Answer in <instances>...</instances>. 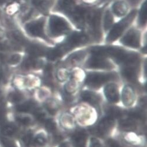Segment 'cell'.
Masks as SVG:
<instances>
[{
    "mask_svg": "<svg viewBox=\"0 0 147 147\" xmlns=\"http://www.w3.org/2000/svg\"><path fill=\"white\" fill-rule=\"evenodd\" d=\"M99 108L85 103H79L73 105L70 112L74 117L77 124L84 127H92L98 121Z\"/></svg>",
    "mask_w": 147,
    "mask_h": 147,
    "instance_id": "obj_1",
    "label": "cell"
},
{
    "mask_svg": "<svg viewBox=\"0 0 147 147\" xmlns=\"http://www.w3.org/2000/svg\"><path fill=\"white\" fill-rule=\"evenodd\" d=\"M86 73L80 68H75L71 70L68 79L63 86V98L67 101H72L78 93L81 87L84 84Z\"/></svg>",
    "mask_w": 147,
    "mask_h": 147,
    "instance_id": "obj_2",
    "label": "cell"
},
{
    "mask_svg": "<svg viewBox=\"0 0 147 147\" xmlns=\"http://www.w3.org/2000/svg\"><path fill=\"white\" fill-rule=\"evenodd\" d=\"M119 79L116 73L111 71L93 70L86 73L84 84L90 90H98L106 84Z\"/></svg>",
    "mask_w": 147,
    "mask_h": 147,
    "instance_id": "obj_3",
    "label": "cell"
},
{
    "mask_svg": "<svg viewBox=\"0 0 147 147\" xmlns=\"http://www.w3.org/2000/svg\"><path fill=\"white\" fill-rule=\"evenodd\" d=\"M116 120L112 117L105 115L94 126L90 127V131L94 135L100 138L106 137L114 130L116 125Z\"/></svg>",
    "mask_w": 147,
    "mask_h": 147,
    "instance_id": "obj_4",
    "label": "cell"
},
{
    "mask_svg": "<svg viewBox=\"0 0 147 147\" xmlns=\"http://www.w3.org/2000/svg\"><path fill=\"white\" fill-rule=\"evenodd\" d=\"M136 14V11L133 10L120 22L116 24L109 33L106 41L107 42H112L118 39L134 20Z\"/></svg>",
    "mask_w": 147,
    "mask_h": 147,
    "instance_id": "obj_5",
    "label": "cell"
},
{
    "mask_svg": "<svg viewBox=\"0 0 147 147\" xmlns=\"http://www.w3.org/2000/svg\"><path fill=\"white\" fill-rule=\"evenodd\" d=\"M85 67L90 70L101 71H111L115 68L107 58L97 54H92L86 61Z\"/></svg>",
    "mask_w": 147,
    "mask_h": 147,
    "instance_id": "obj_6",
    "label": "cell"
},
{
    "mask_svg": "<svg viewBox=\"0 0 147 147\" xmlns=\"http://www.w3.org/2000/svg\"><path fill=\"white\" fill-rule=\"evenodd\" d=\"M70 30L67 22L63 18L53 15L49 20V31L53 36H58L67 33Z\"/></svg>",
    "mask_w": 147,
    "mask_h": 147,
    "instance_id": "obj_7",
    "label": "cell"
},
{
    "mask_svg": "<svg viewBox=\"0 0 147 147\" xmlns=\"http://www.w3.org/2000/svg\"><path fill=\"white\" fill-rule=\"evenodd\" d=\"M103 95L109 104H116L120 101V92L115 82H109L103 86Z\"/></svg>",
    "mask_w": 147,
    "mask_h": 147,
    "instance_id": "obj_8",
    "label": "cell"
},
{
    "mask_svg": "<svg viewBox=\"0 0 147 147\" xmlns=\"http://www.w3.org/2000/svg\"><path fill=\"white\" fill-rule=\"evenodd\" d=\"M137 96L134 86L130 83L123 86L120 93V100L125 108H131L136 103Z\"/></svg>",
    "mask_w": 147,
    "mask_h": 147,
    "instance_id": "obj_9",
    "label": "cell"
},
{
    "mask_svg": "<svg viewBox=\"0 0 147 147\" xmlns=\"http://www.w3.org/2000/svg\"><path fill=\"white\" fill-rule=\"evenodd\" d=\"M45 22L43 18L30 21L25 25V30L30 36L46 39L44 31Z\"/></svg>",
    "mask_w": 147,
    "mask_h": 147,
    "instance_id": "obj_10",
    "label": "cell"
},
{
    "mask_svg": "<svg viewBox=\"0 0 147 147\" xmlns=\"http://www.w3.org/2000/svg\"><path fill=\"white\" fill-rule=\"evenodd\" d=\"M140 63L127 65L120 66V75L121 77L130 84L136 83L139 78Z\"/></svg>",
    "mask_w": 147,
    "mask_h": 147,
    "instance_id": "obj_11",
    "label": "cell"
},
{
    "mask_svg": "<svg viewBox=\"0 0 147 147\" xmlns=\"http://www.w3.org/2000/svg\"><path fill=\"white\" fill-rule=\"evenodd\" d=\"M79 97L81 102L88 104L98 108H100L102 101V96L90 89L82 90L80 94Z\"/></svg>",
    "mask_w": 147,
    "mask_h": 147,
    "instance_id": "obj_12",
    "label": "cell"
},
{
    "mask_svg": "<svg viewBox=\"0 0 147 147\" xmlns=\"http://www.w3.org/2000/svg\"><path fill=\"white\" fill-rule=\"evenodd\" d=\"M87 42V37L79 32L73 33L67 38L66 41L60 46L64 52L84 44Z\"/></svg>",
    "mask_w": 147,
    "mask_h": 147,
    "instance_id": "obj_13",
    "label": "cell"
},
{
    "mask_svg": "<svg viewBox=\"0 0 147 147\" xmlns=\"http://www.w3.org/2000/svg\"><path fill=\"white\" fill-rule=\"evenodd\" d=\"M88 133L85 129H76L72 132L70 142L72 147H88Z\"/></svg>",
    "mask_w": 147,
    "mask_h": 147,
    "instance_id": "obj_14",
    "label": "cell"
},
{
    "mask_svg": "<svg viewBox=\"0 0 147 147\" xmlns=\"http://www.w3.org/2000/svg\"><path fill=\"white\" fill-rule=\"evenodd\" d=\"M58 124L63 130L67 131L72 132L77 129V122L70 112H64L60 114Z\"/></svg>",
    "mask_w": 147,
    "mask_h": 147,
    "instance_id": "obj_15",
    "label": "cell"
},
{
    "mask_svg": "<svg viewBox=\"0 0 147 147\" xmlns=\"http://www.w3.org/2000/svg\"><path fill=\"white\" fill-rule=\"evenodd\" d=\"M121 42L125 46L133 48L140 46V35L138 31L131 29L121 39Z\"/></svg>",
    "mask_w": 147,
    "mask_h": 147,
    "instance_id": "obj_16",
    "label": "cell"
},
{
    "mask_svg": "<svg viewBox=\"0 0 147 147\" xmlns=\"http://www.w3.org/2000/svg\"><path fill=\"white\" fill-rule=\"evenodd\" d=\"M45 63L39 58L28 56L21 62V68L25 71L38 70L43 68Z\"/></svg>",
    "mask_w": 147,
    "mask_h": 147,
    "instance_id": "obj_17",
    "label": "cell"
},
{
    "mask_svg": "<svg viewBox=\"0 0 147 147\" xmlns=\"http://www.w3.org/2000/svg\"><path fill=\"white\" fill-rule=\"evenodd\" d=\"M0 133L11 138L20 137L21 134L19 125L16 123L7 121L0 126Z\"/></svg>",
    "mask_w": 147,
    "mask_h": 147,
    "instance_id": "obj_18",
    "label": "cell"
},
{
    "mask_svg": "<svg viewBox=\"0 0 147 147\" xmlns=\"http://www.w3.org/2000/svg\"><path fill=\"white\" fill-rule=\"evenodd\" d=\"M38 106L37 103L33 100H24L21 103L15 105V111L16 113L32 114L36 108Z\"/></svg>",
    "mask_w": 147,
    "mask_h": 147,
    "instance_id": "obj_19",
    "label": "cell"
},
{
    "mask_svg": "<svg viewBox=\"0 0 147 147\" xmlns=\"http://www.w3.org/2000/svg\"><path fill=\"white\" fill-rule=\"evenodd\" d=\"M25 48L26 52L28 56L36 58L46 56L48 51V49H46L44 46L36 44H31L29 42L25 45Z\"/></svg>",
    "mask_w": 147,
    "mask_h": 147,
    "instance_id": "obj_20",
    "label": "cell"
},
{
    "mask_svg": "<svg viewBox=\"0 0 147 147\" xmlns=\"http://www.w3.org/2000/svg\"><path fill=\"white\" fill-rule=\"evenodd\" d=\"M43 107L50 116H55L60 111V104L56 99L49 97L43 101Z\"/></svg>",
    "mask_w": 147,
    "mask_h": 147,
    "instance_id": "obj_21",
    "label": "cell"
},
{
    "mask_svg": "<svg viewBox=\"0 0 147 147\" xmlns=\"http://www.w3.org/2000/svg\"><path fill=\"white\" fill-rule=\"evenodd\" d=\"M14 119L17 125L24 127H31L36 121L33 116L26 113H17L15 115Z\"/></svg>",
    "mask_w": 147,
    "mask_h": 147,
    "instance_id": "obj_22",
    "label": "cell"
},
{
    "mask_svg": "<svg viewBox=\"0 0 147 147\" xmlns=\"http://www.w3.org/2000/svg\"><path fill=\"white\" fill-rule=\"evenodd\" d=\"M104 112L105 113V115L118 120L125 114V110L115 104H109V105H107L104 107Z\"/></svg>",
    "mask_w": 147,
    "mask_h": 147,
    "instance_id": "obj_23",
    "label": "cell"
},
{
    "mask_svg": "<svg viewBox=\"0 0 147 147\" xmlns=\"http://www.w3.org/2000/svg\"><path fill=\"white\" fill-rule=\"evenodd\" d=\"M123 139L126 143L133 146H140L143 143L142 138L134 131L124 132Z\"/></svg>",
    "mask_w": 147,
    "mask_h": 147,
    "instance_id": "obj_24",
    "label": "cell"
},
{
    "mask_svg": "<svg viewBox=\"0 0 147 147\" xmlns=\"http://www.w3.org/2000/svg\"><path fill=\"white\" fill-rule=\"evenodd\" d=\"M49 142V136L44 131H40L34 135L32 141L33 147H46Z\"/></svg>",
    "mask_w": 147,
    "mask_h": 147,
    "instance_id": "obj_25",
    "label": "cell"
},
{
    "mask_svg": "<svg viewBox=\"0 0 147 147\" xmlns=\"http://www.w3.org/2000/svg\"><path fill=\"white\" fill-rule=\"evenodd\" d=\"M25 95L21 91L15 90L12 91L7 95V100L9 103L16 105L25 100Z\"/></svg>",
    "mask_w": 147,
    "mask_h": 147,
    "instance_id": "obj_26",
    "label": "cell"
},
{
    "mask_svg": "<svg viewBox=\"0 0 147 147\" xmlns=\"http://www.w3.org/2000/svg\"><path fill=\"white\" fill-rule=\"evenodd\" d=\"M32 114L35 121L42 124H44V122L50 117L49 114L47 113L45 108L43 107H39V105L36 108Z\"/></svg>",
    "mask_w": 147,
    "mask_h": 147,
    "instance_id": "obj_27",
    "label": "cell"
},
{
    "mask_svg": "<svg viewBox=\"0 0 147 147\" xmlns=\"http://www.w3.org/2000/svg\"><path fill=\"white\" fill-rule=\"evenodd\" d=\"M71 70L65 67H60L54 73V76L59 82L65 83L69 78Z\"/></svg>",
    "mask_w": 147,
    "mask_h": 147,
    "instance_id": "obj_28",
    "label": "cell"
},
{
    "mask_svg": "<svg viewBox=\"0 0 147 147\" xmlns=\"http://www.w3.org/2000/svg\"><path fill=\"white\" fill-rule=\"evenodd\" d=\"M33 136L34 134L31 130L22 133L20 136L21 147H32Z\"/></svg>",
    "mask_w": 147,
    "mask_h": 147,
    "instance_id": "obj_29",
    "label": "cell"
},
{
    "mask_svg": "<svg viewBox=\"0 0 147 147\" xmlns=\"http://www.w3.org/2000/svg\"><path fill=\"white\" fill-rule=\"evenodd\" d=\"M22 61V56L18 53H13L12 54H7L5 60V65L15 66L19 65Z\"/></svg>",
    "mask_w": 147,
    "mask_h": 147,
    "instance_id": "obj_30",
    "label": "cell"
},
{
    "mask_svg": "<svg viewBox=\"0 0 147 147\" xmlns=\"http://www.w3.org/2000/svg\"><path fill=\"white\" fill-rule=\"evenodd\" d=\"M113 12L118 16H121L125 15L128 10L127 4L123 1L116 2L112 7Z\"/></svg>",
    "mask_w": 147,
    "mask_h": 147,
    "instance_id": "obj_31",
    "label": "cell"
},
{
    "mask_svg": "<svg viewBox=\"0 0 147 147\" xmlns=\"http://www.w3.org/2000/svg\"><path fill=\"white\" fill-rule=\"evenodd\" d=\"M85 56L86 52L84 50H81L72 53L68 58V60L72 65H75L83 61Z\"/></svg>",
    "mask_w": 147,
    "mask_h": 147,
    "instance_id": "obj_32",
    "label": "cell"
},
{
    "mask_svg": "<svg viewBox=\"0 0 147 147\" xmlns=\"http://www.w3.org/2000/svg\"><path fill=\"white\" fill-rule=\"evenodd\" d=\"M92 24L93 25V28L95 30L96 36L100 38V14L99 12H96L94 15L92 17L91 20Z\"/></svg>",
    "mask_w": 147,
    "mask_h": 147,
    "instance_id": "obj_33",
    "label": "cell"
},
{
    "mask_svg": "<svg viewBox=\"0 0 147 147\" xmlns=\"http://www.w3.org/2000/svg\"><path fill=\"white\" fill-rule=\"evenodd\" d=\"M0 146L1 147H18L16 142L12 138L4 136L0 133Z\"/></svg>",
    "mask_w": 147,
    "mask_h": 147,
    "instance_id": "obj_34",
    "label": "cell"
},
{
    "mask_svg": "<svg viewBox=\"0 0 147 147\" xmlns=\"http://www.w3.org/2000/svg\"><path fill=\"white\" fill-rule=\"evenodd\" d=\"M88 147H106L105 142L101 138L95 135H92L88 138Z\"/></svg>",
    "mask_w": 147,
    "mask_h": 147,
    "instance_id": "obj_35",
    "label": "cell"
},
{
    "mask_svg": "<svg viewBox=\"0 0 147 147\" xmlns=\"http://www.w3.org/2000/svg\"><path fill=\"white\" fill-rule=\"evenodd\" d=\"M147 8H146V2L145 1L142 5L140 14L138 22L140 25L143 26L146 22V16H147Z\"/></svg>",
    "mask_w": 147,
    "mask_h": 147,
    "instance_id": "obj_36",
    "label": "cell"
},
{
    "mask_svg": "<svg viewBox=\"0 0 147 147\" xmlns=\"http://www.w3.org/2000/svg\"><path fill=\"white\" fill-rule=\"evenodd\" d=\"M113 23V16L110 11L107 10L104 17V28L105 30H108L111 28Z\"/></svg>",
    "mask_w": 147,
    "mask_h": 147,
    "instance_id": "obj_37",
    "label": "cell"
},
{
    "mask_svg": "<svg viewBox=\"0 0 147 147\" xmlns=\"http://www.w3.org/2000/svg\"><path fill=\"white\" fill-rule=\"evenodd\" d=\"M105 142L106 147H123L119 141L113 138H108Z\"/></svg>",
    "mask_w": 147,
    "mask_h": 147,
    "instance_id": "obj_38",
    "label": "cell"
},
{
    "mask_svg": "<svg viewBox=\"0 0 147 147\" xmlns=\"http://www.w3.org/2000/svg\"><path fill=\"white\" fill-rule=\"evenodd\" d=\"M34 4L39 9L45 10L49 5L47 0H33Z\"/></svg>",
    "mask_w": 147,
    "mask_h": 147,
    "instance_id": "obj_39",
    "label": "cell"
},
{
    "mask_svg": "<svg viewBox=\"0 0 147 147\" xmlns=\"http://www.w3.org/2000/svg\"><path fill=\"white\" fill-rule=\"evenodd\" d=\"M7 32L5 31L3 27L0 26V41H1L6 38Z\"/></svg>",
    "mask_w": 147,
    "mask_h": 147,
    "instance_id": "obj_40",
    "label": "cell"
},
{
    "mask_svg": "<svg viewBox=\"0 0 147 147\" xmlns=\"http://www.w3.org/2000/svg\"><path fill=\"white\" fill-rule=\"evenodd\" d=\"M58 147H72V146L70 141H63L60 143H59Z\"/></svg>",
    "mask_w": 147,
    "mask_h": 147,
    "instance_id": "obj_41",
    "label": "cell"
},
{
    "mask_svg": "<svg viewBox=\"0 0 147 147\" xmlns=\"http://www.w3.org/2000/svg\"><path fill=\"white\" fill-rule=\"evenodd\" d=\"M5 78V73L4 69L2 68H0V81L3 80V79H4Z\"/></svg>",
    "mask_w": 147,
    "mask_h": 147,
    "instance_id": "obj_42",
    "label": "cell"
},
{
    "mask_svg": "<svg viewBox=\"0 0 147 147\" xmlns=\"http://www.w3.org/2000/svg\"><path fill=\"white\" fill-rule=\"evenodd\" d=\"M2 96H1V90H0V100H1L2 99Z\"/></svg>",
    "mask_w": 147,
    "mask_h": 147,
    "instance_id": "obj_43",
    "label": "cell"
},
{
    "mask_svg": "<svg viewBox=\"0 0 147 147\" xmlns=\"http://www.w3.org/2000/svg\"><path fill=\"white\" fill-rule=\"evenodd\" d=\"M131 1L132 2H134V1H137V0H131Z\"/></svg>",
    "mask_w": 147,
    "mask_h": 147,
    "instance_id": "obj_44",
    "label": "cell"
}]
</instances>
